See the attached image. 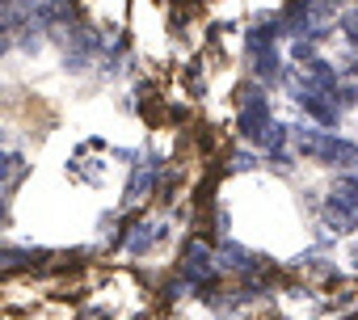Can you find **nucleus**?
<instances>
[{
	"label": "nucleus",
	"mask_w": 358,
	"mask_h": 320,
	"mask_svg": "<svg viewBox=\"0 0 358 320\" xmlns=\"http://www.w3.org/2000/svg\"><path fill=\"white\" fill-rule=\"evenodd\" d=\"M224 266H228V270H249L253 261H249V253H245V249L228 245V249H224Z\"/></svg>",
	"instance_id": "20e7f679"
},
{
	"label": "nucleus",
	"mask_w": 358,
	"mask_h": 320,
	"mask_svg": "<svg viewBox=\"0 0 358 320\" xmlns=\"http://www.w3.org/2000/svg\"><path fill=\"white\" fill-rule=\"evenodd\" d=\"M17 169H22V156H13V152H0V182H9Z\"/></svg>",
	"instance_id": "39448f33"
},
{
	"label": "nucleus",
	"mask_w": 358,
	"mask_h": 320,
	"mask_svg": "<svg viewBox=\"0 0 358 320\" xmlns=\"http://www.w3.org/2000/svg\"><path fill=\"white\" fill-rule=\"evenodd\" d=\"M341 34H345V43H350V47H358V13H350V17L341 22Z\"/></svg>",
	"instance_id": "423d86ee"
},
{
	"label": "nucleus",
	"mask_w": 358,
	"mask_h": 320,
	"mask_svg": "<svg viewBox=\"0 0 358 320\" xmlns=\"http://www.w3.org/2000/svg\"><path fill=\"white\" fill-rule=\"evenodd\" d=\"M354 266H358V245H354Z\"/></svg>",
	"instance_id": "6e6552de"
},
{
	"label": "nucleus",
	"mask_w": 358,
	"mask_h": 320,
	"mask_svg": "<svg viewBox=\"0 0 358 320\" xmlns=\"http://www.w3.org/2000/svg\"><path fill=\"white\" fill-rule=\"evenodd\" d=\"M186 274H190L194 282H199V278H211V274H215V261H211V253L194 245V249L186 253Z\"/></svg>",
	"instance_id": "f03ea898"
},
{
	"label": "nucleus",
	"mask_w": 358,
	"mask_h": 320,
	"mask_svg": "<svg viewBox=\"0 0 358 320\" xmlns=\"http://www.w3.org/2000/svg\"><path fill=\"white\" fill-rule=\"evenodd\" d=\"M295 147L312 160H324V165H337V169H358V143L350 139H337V135H320V131H308L299 126L295 131Z\"/></svg>",
	"instance_id": "f257e3e1"
},
{
	"label": "nucleus",
	"mask_w": 358,
	"mask_h": 320,
	"mask_svg": "<svg viewBox=\"0 0 358 320\" xmlns=\"http://www.w3.org/2000/svg\"><path fill=\"white\" fill-rule=\"evenodd\" d=\"M257 76H278V55H274V47H262L257 51Z\"/></svg>",
	"instance_id": "7ed1b4c3"
},
{
	"label": "nucleus",
	"mask_w": 358,
	"mask_h": 320,
	"mask_svg": "<svg viewBox=\"0 0 358 320\" xmlns=\"http://www.w3.org/2000/svg\"><path fill=\"white\" fill-rule=\"evenodd\" d=\"M0 219H5V198H0Z\"/></svg>",
	"instance_id": "0eeeda50"
}]
</instances>
